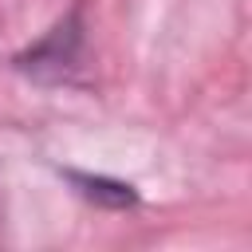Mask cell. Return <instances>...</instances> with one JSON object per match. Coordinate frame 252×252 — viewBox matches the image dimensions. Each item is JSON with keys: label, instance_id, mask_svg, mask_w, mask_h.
Segmentation results:
<instances>
[{"label": "cell", "instance_id": "1", "mask_svg": "<svg viewBox=\"0 0 252 252\" xmlns=\"http://www.w3.org/2000/svg\"><path fill=\"white\" fill-rule=\"evenodd\" d=\"M75 47H79V24H75V16H71L67 24H59L55 32H47L28 55H20V67H28V71H35V75H43V71H63V67H71Z\"/></svg>", "mask_w": 252, "mask_h": 252}, {"label": "cell", "instance_id": "2", "mask_svg": "<svg viewBox=\"0 0 252 252\" xmlns=\"http://www.w3.org/2000/svg\"><path fill=\"white\" fill-rule=\"evenodd\" d=\"M71 181L83 189V197H91V201H98V205H114V209L134 205V189H130V185H122V181L91 177V173H71Z\"/></svg>", "mask_w": 252, "mask_h": 252}]
</instances>
